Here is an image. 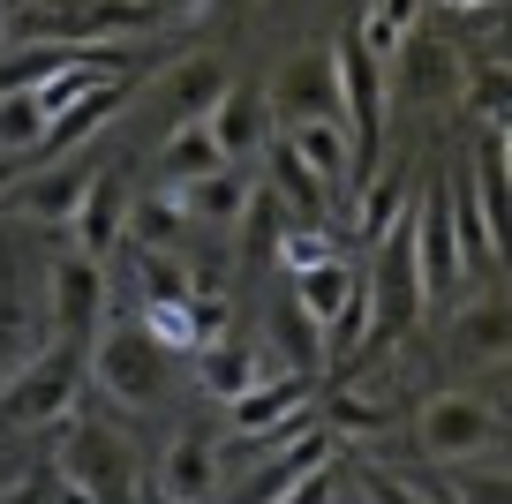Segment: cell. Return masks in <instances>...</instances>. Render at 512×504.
<instances>
[{"label": "cell", "instance_id": "1", "mask_svg": "<svg viewBox=\"0 0 512 504\" xmlns=\"http://www.w3.org/2000/svg\"><path fill=\"white\" fill-rule=\"evenodd\" d=\"M83 369L98 377V392H106L121 414H159L166 377H174V354H166L144 324H98V339L83 347Z\"/></svg>", "mask_w": 512, "mask_h": 504}, {"label": "cell", "instance_id": "2", "mask_svg": "<svg viewBox=\"0 0 512 504\" xmlns=\"http://www.w3.org/2000/svg\"><path fill=\"white\" fill-rule=\"evenodd\" d=\"M362 309H369V347L377 339H400L407 324L422 316V279H415V204L369 241L362 264Z\"/></svg>", "mask_w": 512, "mask_h": 504}, {"label": "cell", "instance_id": "3", "mask_svg": "<svg viewBox=\"0 0 512 504\" xmlns=\"http://www.w3.org/2000/svg\"><path fill=\"white\" fill-rule=\"evenodd\" d=\"M505 444V414L482 392H430L415 407V452L437 467H467V459H490Z\"/></svg>", "mask_w": 512, "mask_h": 504}, {"label": "cell", "instance_id": "4", "mask_svg": "<svg viewBox=\"0 0 512 504\" xmlns=\"http://www.w3.org/2000/svg\"><path fill=\"white\" fill-rule=\"evenodd\" d=\"M83 392V347H38L16 377L0 384V414L16 429H38V422H61Z\"/></svg>", "mask_w": 512, "mask_h": 504}, {"label": "cell", "instance_id": "5", "mask_svg": "<svg viewBox=\"0 0 512 504\" xmlns=\"http://www.w3.org/2000/svg\"><path fill=\"white\" fill-rule=\"evenodd\" d=\"M53 474L76 482L91 504H128V497H136V459H128V444L113 437V429H98V422H68L61 429Z\"/></svg>", "mask_w": 512, "mask_h": 504}, {"label": "cell", "instance_id": "6", "mask_svg": "<svg viewBox=\"0 0 512 504\" xmlns=\"http://www.w3.org/2000/svg\"><path fill=\"white\" fill-rule=\"evenodd\" d=\"M415 279H422V309L460 301L467 256H460V226H452V189H430L415 204Z\"/></svg>", "mask_w": 512, "mask_h": 504}, {"label": "cell", "instance_id": "7", "mask_svg": "<svg viewBox=\"0 0 512 504\" xmlns=\"http://www.w3.org/2000/svg\"><path fill=\"white\" fill-rule=\"evenodd\" d=\"M460 91H467L460 46H445L437 31H415L392 61H384V98H415V106H430V98H460Z\"/></svg>", "mask_w": 512, "mask_h": 504}, {"label": "cell", "instance_id": "8", "mask_svg": "<svg viewBox=\"0 0 512 504\" xmlns=\"http://www.w3.org/2000/svg\"><path fill=\"white\" fill-rule=\"evenodd\" d=\"M272 121L279 128H302V121H347L339 113V68H332V46H309L279 68L272 83Z\"/></svg>", "mask_w": 512, "mask_h": 504}, {"label": "cell", "instance_id": "9", "mask_svg": "<svg viewBox=\"0 0 512 504\" xmlns=\"http://www.w3.org/2000/svg\"><path fill=\"white\" fill-rule=\"evenodd\" d=\"M128 204H136V189H128V166H98L91 189H83V204H76V219H68V234H76V256L106 264V256L121 249V234H128Z\"/></svg>", "mask_w": 512, "mask_h": 504}, {"label": "cell", "instance_id": "10", "mask_svg": "<svg viewBox=\"0 0 512 504\" xmlns=\"http://www.w3.org/2000/svg\"><path fill=\"white\" fill-rule=\"evenodd\" d=\"M53 324H61L68 347H91L98 324H106V264H91V256L53 264Z\"/></svg>", "mask_w": 512, "mask_h": 504}, {"label": "cell", "instance_id": "11", "mask_svg": "<svg viewBox=\"0 0 512 504\" xmlns=\"http://www.w3.org/2000/svg\"><path fill=\"white\" fill-rule=\"evenodd\" d=\"M279 143L294 151V166H302V174L317 181L324 196H354V136H347V121H302V128H279Z\"/></svg>", "mask_w": 512, "mask_h": 504}, {"label": "cell", "instance_id": "12", "mask_svg": "<svg viewBox=\"0 0 512 504\" xmlns=\"http://www.w3.org/2000/svg\"><path fill=\"white\" fill-rule=\"evenodd\" d=\"M226 61L219 53H189V61L166 68V91H159V128H189V121H211V106L226 98Z\"/></svg>", "mask_w": 512, "mask_h": 504}, {"label": "cell", "instance_id": "13", "mask_svg": "<svg viewBox=\"0 0 512 504\" xmlns=\"http://www.w3.org/2000/svg\"><path fill=\"white\" fill-rule=\"evenodd\" d=\"M317 467H332V429H302V437H287L249 482L234 489V504H279L302 474H317Z\"/></svg>", "mask_w": 512, "mask_h": 504}, {"label": "cell", "instance_id": "14", "mask_svg": "<svg viewBox=\"0 0 512 504\" xmlns=\"http://www.w3.org/2000/svg\"><path fill=\"white\" fill-rule=\"evenodd\" d=\"M159 497H174V504H211L219 497V444L204 437V429H181L174 444L159 452Z\"/></svg>", "mask_w": 512, "mask_h": 504}, {"label": "cell", "instance_id": "15", "mask_svg": "<svg viewBox=\"0 0 512 504\" xmlns=\"http://www.w3.org/2000/svg\"><path fill=\"white\" fill-rule=\"evenodd\" d=\"M174 196H181V219H189V226H219V234H234L241 211H249V196H256V181L241 174V166H219V174L189 181V189H174Z\"/></svg>", "mask_w": 512, "mask_h": 504}, {"label": "cell", "instance_id": "16", "mask_svg": "<svg viewBox=\"0 0 512 504\" xmlns=\"http://www.w3.org/2000/svg\"><path fill=\"white\" fill-rule=\"evenodd\" d=\"M91 158H61V166H46V174H31L23 181V211H31V219H46V226H68L76 219V204H83V189H91Z\"/></svg>", "mask_w": 512, "mask_h": 504}, {"label": "cell", "instance_id": "17", "mask_svg": "<svg viewBox=\"0 0 512 504\" xmlns=\"http://www.w3.org/2000/svg\"><path fill=\"white\" fill-rule=\"evenodd\" d=\"M121 106H128V83H91V91H83L68 113H53V128H46V143H38V158H61V151H76V143L91 136V128H106Z\"/></svg>", "mask_w": 512, "mask_h": 504}, {"label": "cell", "instance_id": "18", "mask_svg": "<svg viewBox=\"0 0 512 504\" xmlns=\"http://www.w3.org/2000/svg\"><path fill=\"white\" fill-rule=\"evenodd\" d=\"M219 166H226V158H219V143H211V121L166 128V143H159V181H166V189H189V181L219 174Z\"/></svg>", "mask_w": 512, "mask_h": 504}, {"label": "cell", "instance_id": "19", "mask_svg": "<svg viewBox=\"0 0 512 504\" xmlns=\"http://www.w3.org/2000/svg\"><path fill=\"white\" fill-rule=\"evenodd\" d=\"M256 128H264V98H256L249 83H226V98L211 106V143H219L226 166H241V158L256 151Z\"/></svg>", "mask_w": 512, "mask_h": 504}, {"label": "cell", "instance_id": "20", "mask_svg": "<svg viewBox=\"0 0 512 504\" xmlns=\"http://www.w3.org/2000/svg\"><path fill=\"white\" fill-rule=\"evenodd\" d=\"M38 143H46V106H38L31 83H0V158H23L31 166Z\"/></svg>", "mask_w": 512, "mask_h": 504}, {"label": "cell", "instance_id": "21", "mask_svg": "<svg viewBox=\"0 0 512 504\" xmlns=\"http://www.w3.org/2000/svg\"><path fill=\"white\" fill-rule=\"evenodd\" d=\"M445 347H452V362L460 369H475V362H505V309L497 301H482V309H460L452 316V331H445Z\"/></svg>", "mask_w": 512, "mask_h": 504}, {"label": "cell", "instance_id": "22", "mask_svg": "<svg viewBox=\"0 0 512 504\" xmlns=\"http://www.w3.org/2000/svg\"><path fill=\"white\" fill-rule=\"evenodd\" d=\"M415 16H422V0H369V16H362V31H354V46H362L369 61H392V53L422 31Z\"/></svg>", "mask_w": 512, "mask_h": 504}, {"label": "cell", "instance_id": "23", "mask_svg": "<svg viewBox=\"0 0 512 504\" xmlns=\"http://www.w3.org/2000/svg\"><path fill=\"white\" fill-rule=\"evenodd\" d=\"M136 294H144V309H189L196 301V271H181L174 249H144L136 256Z\"/></svg>", "mask_w": 512, "mask_h": 504}, {"label": "cell", "instance_id": "24", "mask_svg": "<svg viewBox=\"0 0 512 504\" xmlns=\"http://www.w3.org/2000/svg\"><path fill=\"white\" fill-rule=\"evenodd\" d=\"M437 504H512V482H505V459H467V467H445L437 482Z\"/></svg>", "mask_w": 512, "mask_h": 504}, {"label": "cell", "instance_id": "25", "mask_svg": "<svg viewBox=\"0 0 512 504\" xmlns=\"http://www.w3.org/2000/svg\"><path fill=\"white\" fill-rule=\"evenodd\" d=\"M256 377H264V369H256V354L241 347V339H219V347H204V384H211V399H226V407H234V399L249 392Z\"/></svg>", "mask_w": 512, "mask_h": 504}, {"label": "cell", "instance_id": "26", "mask_svg": "<svg viewBox=\"0 0 512 504\" xmlns=\"http://www.w3.org/2000/svg\"><path fill=\"white\" fill-rule=\"evenodd\" d=\"M272 324H279L272 339L287 347V369H294V377H317V369H324V331L309 324V316L294 309V301H279V309H272Z\"/></svg>", "mask_w": 512, "mask_h": 504}, {"label": "cell", "instance_id": "27", "mask_svg": "<svg viewBox=\"0 0 512 504\" xmlns=\"http://www.w3.org/2000/svg\"><path fill=\"white\" fill-rule=\"evenodd\" d=\"M181 226H189V219H181V196H174V189H166V196H144V204H128V234L144 241V249H166Z\"/></svg>", "mask_w": 512, "mask_h": 504}, {"label": "cell", "instance_id": "28", "mask_svg": "<svg viewBox=\"0 0 512 504\" xmlns=\"http://www.w3.org/2000/svg\"><path fill=\"white\" fill-rule=\"evenodd\" d=\"M354 196H362V211H354V226H362L369 241H377L384 226H392V211H407V189H400V174H369V181H362V189H354Z\"/></svg>", "mask_w": 512, "mask_h": 504}, {"label": "cell", "instance_id": "29", "mask_svg": "<svg viewBox=\"0 0 512 504\" xmlns=\"http://www.w3.org/2000/svg\"><path fill=\"white\" fill-rule=\"evenodd\" d=\"M31 354H38V339L23 331V316H8V309H0V384L16 377V369L31 362Z\"/></svg>", "mask_w": 512, "mask_h": 504}, {"label": "cell", "instance_id": "30", "mask_svg": "<svg viewBox=\"0 0 512 504\" xmlns=\"http://www.w3.org/2000/svg\"><path fill=\"white\" fill-rule=\"evenodd\" d=\"M332 489H339V467H317V474H302L279 504H332Z\"/></svg>", "mask_w": 512, "mask_h": 504}, {"label": "cell", "instance_id": "31", "mask_svg": "<svg viewBox=\"0 0 512 504\" xmlns=\"http://www.w3.org/2000/svg\"><path fill=\"white\" fill-rule=\"evenodd\" d=\"M437 8H452L460 23H497L505 16V0H437Z\"/></svg>", "mask_w": 512, "mask_h": 504}, {"label": "cell", "instance_id": "32", "mask_svg": "<svg viewBox=\"0 0 512 504\" xmlns=\"http://www.w3.org/2000/svg\"><path fill=\"white\" fill-rule=\"evenodd\" d=\"M8 189H23V158H0V196Z\"/></svg>", "mask_w": 512, "mask_h": 504}, {"label": "cell", "instance_id": "33", "mask_svg": "<svg viewBox=\"0 0 512 504\" xmlns=\"http://www.w3.org/2000/svg\"><path fill=\"white\" fill-rule=\"evenodd\" d=\"M0 46H8V0H0Z\"/></svg>", "mask_w": 512, "mask_h": 504}, {"label": "cell", "instance_id": "34", "mask_svg": "<svg viewBox=\"0 0 512 504\" xmlns=\"http://www.w3.org/2000/svg\"><path fill=\"white\" fill-rule=\"evenodd\" d=\"M151 504H174V497H159V489H151Z\"/></svg>", "mask_w": 512, "mask_h": 504}, {"label": "cell", "instance_id": "35", "mask_svg": "<svg viewBox=\"0 0 512 504\" xmlns=\"http://www.w3.org/2000/svg\"><path fill=\"white\" fill-rule=\"evenodd\" d=\"M166 8H174V0H166Z\"/></svg>", "mask_w": 512, "mask_h": 504}]
</instances>
